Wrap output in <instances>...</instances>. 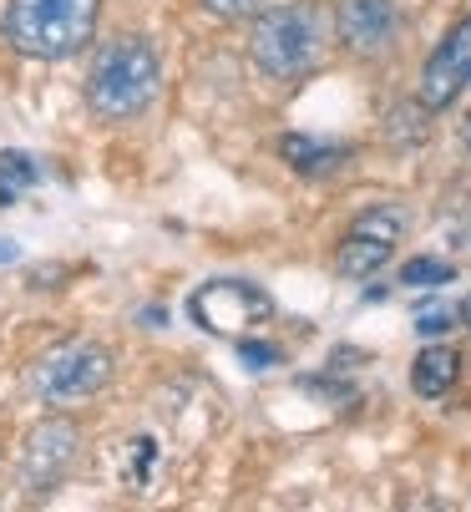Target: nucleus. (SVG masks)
<instances>
[{"label": "nucleus", "instance_id": "1", "mask_svg": "<svg viewBox=\"0 0 471 512\" xmlns=\"http://www.w3.org/2000/svg\"><path fill=\"white\" fill-rule=\"evenodd\" d=\"M157 92H163V56L147 36H112L97 46L92 71H87V107L102 122H132L142 117Z\"/></svg>", "mask_w": 471, "mask_h": 512}, {"label": "nucleus", "instance_id": "11", "mask_svg": "<svg viewBox=\"0 0 471 512\" xmlns=\"http://www.w3.org/2000/svg\"><path fill=\"white\" fill-rule=\"evenodd\" d=\"M456 376H461V355L451 345H426L411 365V391L426 401H441L456 386Z\"/></svg>", "mask_w": 471, "mask_h": 512}, {"label": "nucleus", "instance_id": "3", "mask_svg": "<svg viewBox=\"0 0 471 512\" xmlns=\"http://www.w3.org/2000/svg\"><path fill=\"white\" fill-rule=\"evenodd\" d=\"M102 21V0H11L6 41L31 61H66L87 51Z\"/></svg>", "mask_w": 471, "mask_h": 512}, {"label": "nucleus", "instance_id": "12", "mask_svg": "<svg viewBox=\"0 0 471 512\" xmlns=\"http://www.w3.org/2000/svg\"><path fill=\"white\" fill-rule=\"evenodd\" d=\"M451 279H456V264H451V259L416 254V259L401 264V284H406V289H441V284H451Z\"/></svg>", "mask_w": 471, "mask_h": 512}, {"label": "nucleus", "instance_id": "6", "mask_svg": "<svg viewBox=\"0 0 471 512\" xmlns=\"http://www.w3.org/2000/svg\"><path fill=\"white\" fill-rule=\"evenodd\" d=\"M82 426L66 421V416H46L36 421L26 436H21V457H16V472H21V487L31 497H51L76 467H82Z\"/></svg>", "mask_w": 471, "mask_h": 512}, {"label": "nucleus", "instance_id": "2", "mask_svg": "<svg viewBox=\"0 0 471 512\" xmlns=\"http://www.w3.org/2000/svg\"><path fill=\"white\" fill-rule=\"evenodd\" d=\"M249 56L264 77L274 82H299L309 77L325 56V16L314 0H284V6H264L249 31Z\"/></svg>", "mask_w": 471, "mask_h": 512}, {"label": "nucleus", "instance_id": "9", "mask_svg": "<svg viewBox=\"0 0 471 512\" xmlns=\"http://www.w3.org/2000/svg\"><path fill=\"white\" fill-rule=\"evenodd\" d=\"M279 158L304 173V178H330L350 163V148L345 142H325V137H314V132H284L279 137Z\"/></svg>", "mask_w": 471, "mask_h": 512}, {"label": "nucleus", "instance_id": "17", "mask_svg": "<svg viewBox=\"0 0 471 512\" xmlns=\"http://www.w3.org/2000/svg\"><path fill=\"white\" fill-rule=\"evenodd\" d=\"M21 259V244L16 239H0V264H16Z\"/></svg>", "mask_w": 471, "mask_h": 512}, {"label": "nucleus", "instance_id": "14", "mask_svg": "<svg viewBox=\"0 0 471 512\" xmlns=\"http://www.w3.org/2000/svg\"><path fill=\"white\" fill-rule=\"evenodd\" d=\"M456 315H461V310H446V305H421V310H416V335L436 340V335H446V330L456 325Z\"/></svg>", "mask_w": 471, "mask_h": 512}, {"label": "nucleus", "instance_id": "8", "mask_svg": "<svg viewBox=\"0 0 471 512\" xmlns=\"http://www.w3.org/2000/svg\"><path fill=\"white\" fill-rule=\"evenodd\" d=\"M335 36L350 56H385L401 41V6L396 0H340Z\"/></svg>", "mask_w": 471, "mask_h": 512}, {"label": "nucleus", "instance_id": "7", "mask_svg": "<svg viewBox=\"0 0 471 512\" xmlns=\"http://www.w3.org/2000/svg\"><path fill=\"white\" fill-rule=\"evenodd\" d=\"M461 92H471V16H461L436 41V51L421 66V92L416 97H421L426 112H446Z\"/></svg>", "mask_w": 471, "mask_h": 512}, {"label": "nucleus", "instance_id": "16", "mask_svg": "<svg viewBox=\"0 0 471 512\" xmlns=\"http://www.w3.org/2000/svg\"><path fill=\"white\" fill-rule=\"evenodd\" d=\"M239 355H244V365H254V371H264V365H279V350L274 345H259V340H239Z\"/></svg>", "mask_w": 471, "mask_h": 512}, {"label": "nucleus", "instance_id": "4", "mask_svg": "<svg viewBox=\"0 0 471 512\" xmlns=\"http://www.w3.org/2000/svg\"><path fill=\"white\" fill-rule=\"evenodd\" d=\"M112 350L97 340H61L31 365V391L46 406H82L112 381Z\"/></svg>", "mask_w": 471, "mask_h": 512}, {"label": "nucleus", "instance_id": "15", "mask_svg": "<svg viewBox=\"0 0 471 512\" xmlns=\"http://www.w3.org/2000/svg\"><path fill=\"white\" fill-rule=\"evenodd\" d=\"M0 178L11 188H26V183H36V163L26 153H0Z\"/></svg>", "mask_w": 471, "mask_h": 512}, {"label": "nucleus", "instance_id": "13", "mask_svg": "<svg viewBox=\"0 0 471 512\" xmlns=\"http://www.w3.org/2000/svg\"><path fill=\"white\" fill-rule=\"evenodd\" d=\"M198 6H203L208 16H218V21H254L269 0H198Z\"/></svg>", "mask_w": 471, "mask_h": 512}, {"label": "nucleus", "instance_id": "5", "mask_svg": "<svg viewBox=\"0 0 471 512\" xmlns=\"http://www.w3.org/2000/svg\"><path fill=\"white\" fill-rule=\"evenodd\" d=\"M188 315L198 330L223 335V340H244L249 330L274 320V295L254 279H208L188 295Z\"/></svg>", "mask_w": 471, "mask_h": 512}, {"label": "nucleus", "instance_id": "18", "mask_svg": "<svg viewBox=\"0 0 471 512\" xmlns=\"http://www.w3.org/2000/svg\"><path fill=\"white\" fill-rule=\"evenodd\" d=\"M461 325H466V330H471V295H466V300H461Z\"/></svg>", "mask_w": 471, "mask_h": 512}, {"label": "nucleus", "instance_id": "10", "mask_svg": "<svg viewBox=\"0 0 471 512\" xmlns=\"http://www.w3.org/2000/svg\"><path fill=\"white\" fill-rule=\"evenodd\" d=\"M390 254H396V244H390V239H375V234L350 229V234L340 239V249H335V274H345V279H370V274H380V269L390 264Z\"/></svg>", "mask_w": 471, "mask_h": 512}]
</instances>
